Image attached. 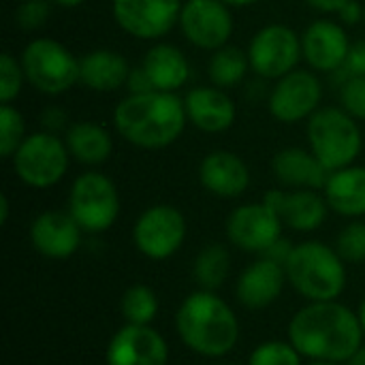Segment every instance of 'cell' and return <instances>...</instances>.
Returning <instances> with one entry per match:
<instances>
[{
  "label": "cell",
  "mask_w": 365,
  "mask_h": 365,
  "mask_svg": "<svg viewBox=\"0 0 365 365\" xmlns=\"http://www.w3.org/2000/svg\"><path fill=\"white\" fill-rule=\"evenodd\" d=\"M364 336L359 317L338 302H310L289 323V342L312 361L346 364Z\"/></svg>",
  "instance_id": "obj_1"
},
{
  "label": "cell",
  "mask_w": 365,
  "mask_h": 365,
  "mask_svg": "<svg viewBox=\"0 0 365 365\" xmlns=\"http://www.w3.org/2000/svg\"><path fill=\"white\" fill-rule=\"evenodd\" d=\"M186 105L173 92L128 94L113 111L120 137L141 150H160L178 141L186 126Z\"/></svg>",
  "instance_id": "obj_2"
},
{
  "label": "cell",
  "mask_w": 365,
  "mask_h": 365,
  "mask_svg": "<svg viewBox=\"0 0 365 365\" xmlns=\"http://www.w3.org/2000/svg\"><path fill=\"white\" fill-rule=\"evenodd\" d=\"M175 329L184 346L210 359L229 355L240 342V321L214 291L190 293L175 312Z\"/></svg>",
  "instance_id": "obj_3"
},
{
  "label": "cell",
  "mask_w": 365,
  "mask_h": 365,
  "mask_svg": "<svg viewBox=\"0 0 365 365\" xmlns=\"http://www.w3.org/2000/svg\"><path fill=\"white\" fill-rule=\"evenodd\" d=\"M284 269L293 289L310 302H336L346 289L344 259L323 242L297 244Z\"/></svg>",
  "instance_id": "obj_4"
},
{
  "label": "cell",
  "mask_w": 365,
  "mask_h": 365,
  "mask_svg": "<svg viewBox=\"0 0 365 365\" xmlns=\"http://www.w3.org/2000/svg\"><path fill=\"white\" fill-rule=\"evenodd\" d=\"M308 141L310 150L329 173L351 167L364 145L359 124L351 113L338 107H325L310 115Z\"/></svg>",
  "instance_id": "obj_5"
},
{
  "label": "cell",
  "mask_w": 365,
  "mask_h": 365,
  "mask_svg": "<svg viewBox=\"0 0 365 365\" xmlns=\"http://www.w3.org/2000/svg\"><path fill=\"white\" fill-rule=\"evenodd\" d=\"M26 81L43 94H62L79 81V60L58 41L34 38L21 53Z\"/></svg>",
  "instance_id": "obj_6"
},
{
  "label": "cell",
  "mask_w": 365,
  "mask_h": 365,
  "mask_svg": "<svg viewBox=\"0 0 365 365\" xmlns=\"http://www.w3.org/2000/svg\"><path fill=\"white\" fill-rule=\"evenodd\" d=\"M68 212L86 233H103L120 216V195L115 184L96 171L81 173L68 195Z\"/></svg>",
  "instance_id": "obj_7"
},
{
  "label": "cell",
  "mask_w": 365,
  "mask_h": 365,
  "mask_svg": "<svg viewBox=\"0 0 365 365\" xmlns=\"http://www.w3.org/2000/svg\"><path fill=\"white\" fill-rule=\"evenodd\" d=\"M68 148L66 141L53 133H34L13 154V169L17 178L30 188L56 186L68 171Z\"/></svg>",
  "instance_id": "obj_8"
},
{
  "label": "cell",
  "mask_w": 365,
  "mask_h": 365,
  "mask_svg": "<svg viewBox=\"0 0 365 365\" xmlns=\"http://www.w3.org/2000/svg\"><path fill=\"white\" fill-rule=\"evenodd\" d=\"M186 218L173 205H152L135 222L133 242L137 250L152 259L165 261L173 257L186 240Z\"/></svg>",
  "instance_id": "obj_9"
},
{
  "label": "cell",
  "mask_w": 365,
  "mask_h": 365,
  "mask_svg": "<svg viewBox=\"0 0 365 365\" xmlns=\"http://www.w3.org/2000/svg\"><path fill=\"white\" fill-rule=\"evenodd\" d=\"M302 56V38L293 28L282 24L261 28L248 47L250 68L265 79H280L295 71Z\"/></svg>",
  "instance_id": "obj_10"
},
{
  "label": "cell",
  "mask_w": 365,
  "mask_h": 365,
  "mask_svg": "<svg viewBox=\"0 0 365 365\" xmlns=\"http://www.w3.org/2000/svg\"><path fill=\"white\" fill-rule=\"evenodd\" d=\"M113 17L130 36L152 41L165 36L182 13V0H113Z\"/></svg>",
  "instance_id": "obj_11"
},
{
  "label": "cell",
  "mask_w": 365,
  "mask_h": 365,
  "mask_svg": "<svg viewBox=\"0 0 365 365\" xmlns=\"http://www.w3.org/2000/svg\"><path fill=\"white\" fill-rule=\"evenodd\" d=\"M282 220L265 201L246 203L235 207L227 218V237L244 252L263 255L282 237Z\"/></svg>",
  "instance_id": "obj_12"
},
{
  "label": "cell",
  "mask_w": 365,
  "mask_h": 365,
  "mask_svg": "<svg viewBox=\"0 0 365 365\" xmlns=\"http://www.w3.org/2000/svg\"><path fill=\"white\" fill-rule=\"evenodd\" d=\"M323 96V86L319 77L310 71L295 68L278 79L269 96V111L278 122L295 124L312 113Z\"/></svg>",
  "instance_id": "obj_13"
},
{
  "label": "cell",
  "mask_w": 365,
  "mask_h": 365,
  "mask_svg": "<svg viewBox=\"0 0 365 365\" xmlns=\"http://www.w3.org/2000/svg\"><path fill=\"white\" fill-rule=\"evenodd\" d=\"M184 36L201 49H220L233 34V17L222 0H188L180 13Z\"/></svg>",
  "instance_id": "obj_14"
},
{
  "label": "cell",
  "mask_w": 365,
  "mask_h": 365,
  "mask_svg": "<svg viewBox=\"0 0 365 365\" xmlns=\"http://www.w3.org/2000/svg\"><path fill=\"white\" fill-rule=\"evenodd\" d=\"M107 365H167V340L150 325H124L118 329L105 353Z\"/></svg>",
  "instance_id": "obj_15"
},
{
  "label": "cell",
  "mask_w": 365,
  "mask_h": 365,
  "mask_svg": "<svg viewBox=\"0 0 365 365\" xmlns=\"http://www.w3.org/2000/svg\"><path fill=\"white\" fill-rule=\"evenodd\" d=\"M83 229L71 216V212L49 210L38 214L30 225V244L47 259H68L81 244Z\"/></svg>",
  "instance_id": "obj_16"
},
{
  "label": "cell",
  "mask_w": 365,
  "mask_h": 365,
  "mask_svg": "<svg viewBox=\"0 0 365 365\" xmlns=\"http://www.w3.org/2000/svg\"><path fill=\"white\" fill-rule=\"evenodd\" d=\"M282 220V225L291 227L299 233L317 231L327 218V201L317 190L310 188H293V190H269L263 199Z\"/></svg>",
  "instance_id": "obj_17"
},
{
  "label": "cell",
  "mask_w": 365,
  "mask_h": 365,
  "mask_svg": "<svg viewBox=\"0 0 365 365\" xmlns=\"http://www.w3.org/2000/svg\"><path fill=\"white\" fill-rule=\"evenodd\" d=\"M351 43L344 28L329 19H319L310 24L302 36L304 58L314 71L336 73L344 64Z\"/></svg>",
  "instance_id": "obj_18"
},
{
  "label": "cell",
  "mask_w": 365,
  "mask_h": 365,
  "mask_svg": "<svg viewBox=\"0 0 365 365\" xmlns=\"http://www.w3.org/2000/svg\"><path fill=\"white\" fill-rule=\"evenodd\" d=\"M287 269L280 263H274L265 257L250 263L235 284V295L242 306L248 310H263L278 302L287 282Z\"/></svg>",
  "instance_id": "obj_19"
},
{
  "label": "cell",
  "mask_w": 365,
  "mask_h": 365,
  "mask_svg": "<svg viewBox=\"0 0 365 365\" xmlns=\"http://www.w3.org/2000/svg\"><path fill=\"white\" fill-rule=\"evenodd\" d=\"M199 182L207 192L216 197L235 199L246 192L250 184V171L240 156L227 150H218L201 160Z\"/></svg>",
  "instance_id": "obj_20"
},
{
  "label": "cell",
  "mask_w": 365,
  "mask_h": 365,
  "mask_svg": "<svg viewBox=\"0 0 365 365\" xmlns=\"http://www.w3.org/2000/svg\"><path fill=\"white\" fill-rule=\"evenodd\" d=\"M188 120L203 133H222L235 122V103L222 88H192L186 98Z\"/></svg>",
  "instance_id": "obj_21"
},
{
  "label": "cell",
  "mask_w": 365,
  "mask_h": 365,
  "mask_svg": "<svg viewBox=\"0 0 365 365\" xmlns=\"http://www.w3.org/2000/svg\"><path fill=\"white\" fill-rule=\"evenodd\" d=\"M274 175L287 188H325L329 180V171L321 165V160L310 150L302 148H284L272 160Z\"/></svg>",
  "instance_id": "obj_22"
},
{
  "label": "cell",
  "mask_w": 365,
  "mask_h": 365,
  "mask_svg": "<svg viewBox=\"0 0 365 365\" xmlns=\"http://www.w3.org/2000/svg\"><path fill=\"white\" fill-rule=\"evenodd\" d=\"M329 210L346 218L365 216V167H344L329 173L325 184Z\"/></svg>",
  "instance_id": "obj_23"
},
{
  "label": "cell",
  "mask_w": 365,
  "mask_h": 365,
  "mask_svg": "<svg viewBox=\"0 0 365 365\" xmlns=\"http://www.w3.org/2000/svg\"><path fill=\"white\" fill-rule=\"evenodd\" d=\"M128 62L113 49H94L79 60V81L94 92H113L126 83Z\"/></svg>",
  "instance_id": "obj_24"
},
{
  "label": "cell",
  "mask_w": 365,
  "mask_h": 365,
  "mask_svg": "<svg viewBox=\"0 0 365 365\" xmlns=\"http://www.w3.org/2000/svg\"><path fill=\"white\" fill-rule=\"evenodd\" d=\"M141 66L148 73L154 90H158V92L180 90L188 81V75H190V66H188L186 56L178 47L167 45V43L154 45L145 53Z\"/></svg>",
  "instance_id": "obj_25"
},
{
  "label": "cell",
  "mask_w": 365,
  "mask_h": 365,
  "mask_svg": "<svg viewBox=\"0 0 365 365\" xmlns=\"http://www.w3.org/2000/svg\"><path fill=\"white\" fill-rule=\"evenodd\" d=\"M66 148L81 165H101L113 152L111 135L94 122H75L66 130Z\"/></svg>",
  "instance_id": "obj_26"
},
{
  "label": "cell",
  "mask_w": 365,
  "mask_h": 365,
  "mask_svg": "<svg viewBox=\"0 0 365 365\" xmlns=\"http://www.w3.org/2000/svg\"><path fill=\"white\" fill-rule=\"evenodd\" d=\"M231 269V257L227 252L225 246L220 244H210L205 246L192 265V274L195 280L199 282V287L203 291H216L225 284L227 276Z\"/></svg>",
  "instance_id": "obj_27"
},
{
  "label": "cell",
  "mask_w": 365,
  "mask_h": 365,
  "mask_svg": "<svg viewBox=\"0 0 365 365\" xmlns=\"http://www.w3.org/2000/svg\"><path fill=\"white\" fill-rule=\"evenodd\" d=\"M248 66H250V60H248V56L242 49L231 47V45H225V47H220V49L214 51V56L210 60L207 73H210L212 83L216 88H222L225 90V88L237 86L244 79Z\"/></svg>",
  "instance_id": "obj_28"
},
{
  "label": "cell",
  "mask_w": 365,
  "mask_h": 365,
  "mask_svg": "<svg viewBox=\"0 0 365 365\" xmlns=\"http://www.w3.org/2000/svg\"><path fill=\"white\" fill-rule=\"evenodd\" d=\"M120 310L128 325H150L158 314V297L150 287L133 284L124 291Z\"/></svg>",
  "instance_id": "obj_29"
},
{
  "label": "cell",
  "mask_w": 365,
  "mask_h": 365,
  "mask_svg": "<svg viewBox=\"0 0 365 365\" xmlns=\"http://www.w3.org/2000/svg\"><path fill=\"white\" fill-rule=\"evenodd\" d=\"M26 139V126L21 113L11 103L0 107V156L13 158L17 148Z\"/></svg>",
  "instance_id": "obj_30"
},
{
  "label": "cell",
  "mask_w": 365,
  "mask_h": 365,
  "mask_svg": "<svg viewBox=\"0 0 365 365\" xmlns=\"http://www.w3.org/2000/svg\"><path fill=\"white\" fill-rule=\"evenodd\" d=\"M248 365H302V355L291 342L269 340L250 353Z\"/></svg>",
  "instance_id": "obj_31"
},
{
  "label": "cell",
  "mask_w": 365,
  "mask_h": 365,
  "mask_svg": "<svg viewBox=\"0 0 365 365\" xmlns=\"http://www.w3.org/2000/svg\"><path fill=\"white\" fill-rule=\"evenodd\" d=\"M336 250L349 263L365 261V222L357 220L344 227L336 240Z\"/></svg>",
  "instance_id": "obj_32"
},
{
  "label": "cell",
  "mask_w": 365,
  "mask_h": 365,
  "mask_svg": "<svg viewBox=\"0 0 365 365\" xmlns=\"http://www.w3.org/2000/svg\"><path fill=\"white\" fill-rule=\"evenodd\" d=\"M24 79H26V75H24L21 62H17L11 53L4 51L0 56V101H2V105L11 103L21 92Z\"/></svg>",
  "instance_id": "obj_33"
},
{
  "label": "cell",
  "mask_w": 365,
  "mask_h": 365,
  "mask_svg": "<svg viewBox=\"0 0 365 365\" xmlns=\"http://www.w3.org/2000/svg\"><path fill=\"white\" fill-rule=\"evenodd\" d=\"M49 11L51 0H24L15 11V19L24 30H36L47 21Z\"/></svg>",
  "instance_id": "obj_34"
},
{
  "label": "cell",
  "mask_w": 365,
  "mask_h": 365,
  "mask_svg": "<svg viewBox=\"0 0 365 365\" xmlns=\"http://www.w3.org/2000/svg\"><path fill=\"white\" fill-rule=\"evenodd\" d=\"M342 107L355 120H365V77H351L342 86Z\"/></svg>",
  "instance_id": "obj_35"
},
{
  "label": "cell",
  "mask_w": 365,
  "mask_h": 365,
  "mask_svg": "<svg viewBox=\"0 0 365 365\" xmlns=\"http://www.w3.org/2000/svg\"><path fill=\"white\" fill-rule=\"evenodd\" d=\"M336 73H340L342 81H349L351 77H365V41L351 45L344 64Z\"/></svg>",
  "instance_id": "obj_36"
},
{
  "label": "cell",
  "mask_w": 365,
  "mask_h": 365,
  "mask_svg": "<svg viewBox=\"0 0 365 365\" xmlns=\"http://www.w3.org/2000/svg\"><path fill=\"white\" fill-rule=\"evenodd\" d=\"M126 86H128V92H130V94H145V92H154V86H152V81H150L148 73L143 71V66L130 68L128 79H126Z\"/></svg>",
  "instance_id": "obj_37"
},
{
  "label": "cell",
  "mask_w": 365,
  "mask_h": 365,
  "mask_svg": "<svg viewBox=\"0 0 365 365\" xmlns=\"http://www.w3.org/2000/svg\"><path fill=\"white\" fill-rule=\"evenodd\" d=\"M293 244L289 242V240H284V237H280L276 244H272L261 257H265V259H269V261H274V263H280V265H287V261H289V257H291V252H293Z\"/></svg>",
  "instance_id": "obj_38"
},
{
  "label": "cell",
  "mask_w": 365,
  "mask_h": 365,
  "mask_svg": "<svg viewBox=\"0 0 365 365\" xmlns=\"http://www.w3.org/2000/svg\"><path fill=\"white\" fill-rule=\"evenodd\" d=\"M41 124L47 128V133H56L58 128H62L66 124V113L58 107H49L45 109L43 118H41Z\"/></svg>",
  "instance_id": "obj_39"
},
{
  "label": "cell",
  "mask_w": 365,
  "mask_h": 365,
  "mask_svg": "<svg viewBox=\"0 0 365 365\" xmlns=\"http://www.w3.org/2000/svg\"><path fill=\"white\" fill-rule=\"evenodd\" d=\"M364 11H365V6H361L357 0H349L342 9H340V19L344 21V24H359L361 19H364Z\"/></svg>",
  "instance_id": "obj_40"
},
{
  "label": "cell",
  "mask_w": 365,
  "mask_h": 365,
  "mask_svg": "<svg viewBox=\"0 0 365 365\" xmlns=\"http://www.w3.org/2000/svg\"><path fill=\"white\" fill-rule=\"evenodd\" d=\"M312 9L323 11V13H340V9L349 2V0H306Z\"/></svg>",
  "instance_id": "obj_41"
},
{
  "label": "cell",
  "mask_w": 365,
  "mask_h": 365,
  "mask_svg": "<svg viewBox=\"0 0 365 365\" xmlns=\"http://www.w3.org/2000/svg\"><path fill=\"white\" fill-rule=\"evenodd\" d=\"M9 220V199L6 195H0V225H6Z\"/></svg>",
  "instance_id": "obj_42"
},
{
  "label": "cell",
  "mask_w": 365,
  "mask_h": 365,
  "mask_svg": "<svg viewBox=\"0 0 365 365\" xmlns=\"http://www.w3.org/2000/svg\"><path fill=\"white\" fill-rule=\"evenodd\" d=\"M346 365H365V346H361V349L346 361Z\"/></svg>",
  "instance_id": "obj_43"
},
{
  "label": "cell",
  "mask_w": 365,
  "mask_h": 365,
  "mask_svg": "<svg viewBox=\"0 0 365 365\" xmlns=\"http://www.w3.org/2000/svg\"><path fill=\"white\" fill-rule=\"evenodd\" d=\"M53 4H58V6H66V9H73V6H79L81 2H86V0H51Z\"/></svg>",
  "instance_id": "obj_44"
},
{
  "label": "cell",
  "mask_w": 365,
  "mask_h": 365,
  "mask_svg": "<svg viewBox=\"0 0 365 365\" xmlns=\"http://www.w3.org/2000/svg\"><path fill=\"white\" fill-rule=\"evenodd\" d=\"M222 2L229 4V6H250V4H255L259 0H222Z\"/></svg>",
  "instance_id": "obj_45"
},
{
  "label": "cell",
  "mask_w": 365,
  "mask_h": 365,
  "mask_svg": "<svg viewBox=\"0 0 365 365\" xmlns=\"http://www.w3.org/2000/svg\"><path fill=\"white\" fill-rule=\"evenodd\" d=\"M357 317H359V323H361V329H364V334H365V299L361 302V306H359V312H357Z\"/></svg>",
  "instance_id": "obj_46"
},
{
  "label": "cell",
  "mask_w": 365,
  "mask_h": 365,
  "mask_svg": "<svg viewBox=\"0 0 365 365\" xmlns=\"http://www.w3.org/2000/svg\"><path fill=\"white\" fill-rule=\"evenodd\" d=\"M308 365H342V364H334V361H312Z\"/></svg>",
  "instance_id": "obj_47"
},
{
  "label": "cell",
  "mask_w": 365,
  "mask_h": 365,
  "mask_svg": "<svg viewBox=\"0 0 365 365\" xmlns=\"http://www.w3.org/2000/svg\"><path fill=\"white\" fill-rule=\"evenodd\" d=\"M222 365H235V364H222Z\"/></svg>",
  "instance_id": "obj_48"
},
{
  "label": "cell",
  "mask_w": 365,
  "mask_h": 365,
  "mask_svg": "<svg viewBox=\"0 0 365 365\" xmlns=\"http://www.w3.org/2000/svg\"><path fill=\"white\" fill-rule=\"evenodd\" d=\"M364 21H365V11H364Z\"/></svg>",
  "instance_id": "obj_49"
},
{
  "label": "cell",
  "mask_w": 365,
  "mask_h": 365,
  "mask_svg": "<svg viewBox=\"0 0 365 365\" xmlns=\"http://www.w3.org/2000/svg\"><path fill=\"white\" fill-rule=\"evenodd\" d=\"M186 2H188V0H186Z\"/></svg>",
  "instance_id": "obj_50"
}]
</instances>
